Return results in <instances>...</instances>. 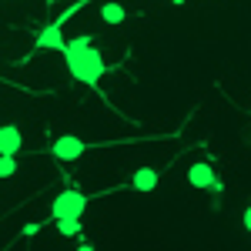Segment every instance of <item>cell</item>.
<instances>
[{"label":"cell","mask_w":251,"mask_h":251,"mask_svg":"<svg viewBox=\"0 0 251 251\" xmlns=\"http://www.w3.org/2000/svg\"><path fill=\"white\" fill-rule=\"evenodd\" d=\"M64 57H67V67H71V74L77 80H84V84H91L94 87L97 80H100V74L107 71V64H104V57L97 54L94 47H87V50H64Z\"/></svg>","instance_id":"6da1fadb"},{"label":"cell","mask_w":251,"mask_h":251,"mask_svg":"<svg viewBox=\"0 0 251 251\" xmlns=\"http://www.w3.org/2000/svg\"><path fill=\"white\" fill-rule=\"evenodd\" d=\"M84 208H87V198L80 191H64L54 201V218H80Z\"/></svg>","instance_id":"7a4b0ae2"},{"label":"cell","mask_w":251,"mask_h":251,"mask_svg":"<svg viewBox=\"0 0 251 251\" xmlns=\"http://www.w3.org/2000/svg\"><path fill=\"white\" fill-rule=\"evenodd\" d=\"M188 181H191L194 188H214V191H221V181H218V174L211 171V164H191V171H188Z\"/></svg>","instance_id":"3957f363"},{"label":"cell","mask_w":251,"mask_h":251,"mask_svg":"<svg viewBox=\"0 0 251 251\" xmlns=\"http://www.w3.org/2000/svg\"><path fill=\"white\" fill-rule=\"evenodd\" d=\"M80 154H84V141H80V137H74V134L57 137V144H54V157H57V161H74V157H80Z\"/></svg>","instance_id":"277c9868"},{"label":"cell","mask_w":251,"mask_h":251,"mask_svg":"<svg viewBox=\"0 0 251 251\" xmlns=\"http://www.w3.org/2000/svg\"><path fill=\"white\" fill-rule=\"evenodd\" d=\"M17 151H20V131L7 124L0 131V154H17Z\"/></svg>","instance_id":"5b68a950"},{"label":"cell","mask_w":251,"mask_h":251,"mask_svg":"<svg viewBox=\"0 0 251 251\" xmlns=\"http://www.w3.org/2000/svg\"><path fill=\"white\" fill-rule=\"evenodd\" d=\"M37 47H60V50L67 47L64 37H60V20H57V24H50V27H44V34L37 37Z\"/></svg>","instance_id":"8992f818"},{"label":"cell","mask_w":251,"mask_h":251,"mask_svg":"<svg viewBox=\"0 0 251 251\" xmlns=\"http://www.w3.org/2000/svg\"><path fill=\"white\" fill-rule=\"evenodd\" d=\"M131 184H134L137 191H154V188H157V171H151V168H141V171L134 174V181H131Z\"/></svg>","instance_id":"52a82bcc"},{"label":"cell","mask_w":251,"mask_h":251,"mask_svg":"<svg viewBox=\"0 0 251 251\" xmlns=\"http://www.w3.org/2000/svg\"><path fill=\"white\" fill-rule=\"evenodd\" d=\"M100 17L107 20V24H121V20H124V7H121V3H104V7H100Z\"/></svg>","instance_id":"ba28073f"},{"label":"cell","mask_w":251,"mask_h":251,"mask_svg":"<svg viewBox=\"0 0 251 251\" xmlns=\"http://www.w3.org/2000/svg\"><path fill=\"white\" fill-rule=\"evenodd\" d=\"M60 234H77L80 231V218H57Z\"/></svg>","instance_id":"9c48e42d"},{"label":"cell","mask_w":251,"mask_h":251,"mask_svg":"<svg viewBox=\"0 0 251 251\" xmlns=\"http://www.w3.org/2000/svg\"><path fill=\"white\" fill-rule=\"evenodd\" d=\"M14 171H17V161H14V154H0V177H10Z\"/></svg>","instance_id":"30bf717a"},{"label":"cell","mask_w":251,"mask_h":251,"mask_svg":"<svg viewBox=\"0 0 251 251\" xmlns=\"http://www.w3.org/2000/svg\"><path fill=\"white\" fill-rule=\"evenodd\" d=\"M87 47H91V34H84V37H77V40H71V44H67V47H64V50H87Z\"/></svg>","instance_id":"8fae6325"},{"label":"cell","mask_w":251,"mask_h":251,"mask_svg":"<svg viewBox=\"0 0 251 251\" xmlns=\"http://www.w3.org/2000/svg\"><path fill=\"white\" fill-rule=\"evenodd\" d=\"M40 231V225H24V234H27V238H30V234H37Z\"/></svg>","instance_id":"7c38bea8"},{"label":"cell","mask_w":251,"mask_h":251,"mask_svg":"<svg viewBox=\"0 0 251 251\" xmlns=\"http://www.w3.org/2000/svg\"><path fill=\"white\" fill-rule=\"evenodd\" d=\"M245 228H248V231H251V204H248V208H245Z\"/></svg>","instance_id":"4fadbf2b"},{"label":"cell","mask_w":251,"mask_h":251,"mask_svg":"<svg viewBox=\"0 0 251 251\" xmlns=\"http://www.w3.org/2000/svg\"><path fill=\"white\" fill-rule=\"evenodd\" d=\"M171 3H184V0H171Z\"/></svg>","instance_id":"5bb4252c"},{"label":"cell","mask_w":251,"mask_h":251,"mask_svg":"<svg viewBox=\"0 0 251 251\" xmlns=\"http://www.w3.org/2000/svg\"><path fill=\"white\" fill-rule=\"evenodd\" d=\"M54 3H57V0H54Z\"/></svg>","instance_id":"9a60e30c"}]
</instances>
